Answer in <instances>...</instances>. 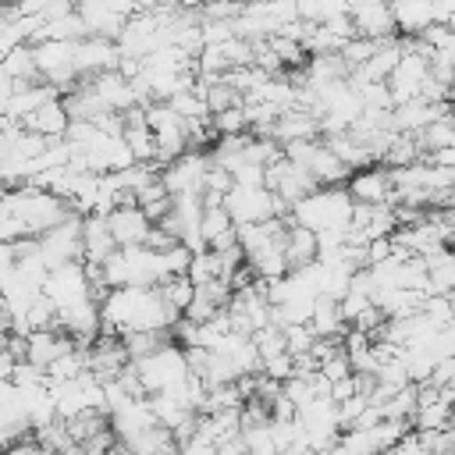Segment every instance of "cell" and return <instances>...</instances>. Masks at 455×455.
I'll return each mask as SVG.
<instances>
[{
  "label": "cell",
  "instance_id": "cell-28",
  "mask_svg": "<svg viewBox=\"0 0 455 455\" xmlns=\"http://www.w3.org/2000/svg\"><path fill=\"white\" fill-rule=\"evenodd\" d=\"M14 85H18V82L0 68V110H4V107H7V100L14 96Z\"/></svg>",
  "mask_w": 455,
  "mask_h": 455
},
{
  "label": "cell",
  "instance_id": "cell-27",
  "mask_svg": "<svg viewBox=\"0 0 455 455\" xmlns=\"http://www.w3.org/2000/svg\"><path fill=\"white\" fill-rule=\"evenodd\" d=\"M192 252H196V249H188L185 242H171V245L164 249V267H167V274H188Z\"/></svg>",
  "mask_w": 455,
  "mask_h": 455
},
{
  "label": "cell",
  "instance_id": "cell-3",
  "mask_svg": "<svg viewBox=\"0 0 455 455\" xmlns=\"http://www.w3.org/2000/svg\"><path fill=\"white\" fill-rule=\"evenodd\" d=\"M220 203L235 224H256V220L288 213V206L267 188V181H235Z\"/></svg>",
  "mask_w": 455,
  "mask_h": 455
},
{
  "label": "cell",
  "instance_id": "cell-9",
  "mask_svg": "<svg viewBox=\"0 0 455 455\" xmlns=\"http://www.w3.org/2000/svg\"><path fill=\"white\" fill-rule=\"evenodd\" d=\"M121 53H117V43L107 39V36H82L75 39V71L78 78H89L96 71H107V68H117Z\"/></svg>",
  "mask_w": 455,
  "mask_h": 455
},
{
  "label": "cell",
  "instance_id": "cell-6",
  "mask_svg": "<svg viewBox=\"0 0 455 455\" xmlns=\"http://www.w3.org/2000/svg\"><path fill=\"white\" fill-rule=\"evenodd\" d=\"M206 164H210V153L206 149H185L181 156L167 160L160 167V181L171 196H181V192H192V196H203V174H206Z\"/></svg>",
  "mask_w": 455,
  "mask_h": 455
},
{
  "label": "cell",
  "instance_id": "cell-4",
  "mask_svg": "<svg viewBox=\"0 0 455 455\" xmlns=\"http://www.w3.org/2000/svg\"><path fill=\"white\" fill-rule=\"evenodd\" d=\"M36 238V252L43 256L46 267L68 263V259H82V213H68L64 220H57L53 228L32 235Z\"/></svg>",
  "mask_w": 455,
  "mask_h": 455
},
{
  "label": "cell",
  "instance_id": "cell-2",
  "mask_svg": "<svg viewBox=\"0 0 455 455\" xmlns=\"http://www.w3.org/2000/svg\"><path fill=\"white\" fill-rule=\"evenodd\" d=\"M139 380H142V391L153 395V391H167V387H178L185 377H188V359H185V348L171 338L164 341L156 352L142 355V359H132Z\"/></svg>",
  "mask_w": 455,
  "mask_h": 455
},
{
  "label": "cell",
  "instance_id": "cell-26",
  "mask_svg": "<svg viewBox=\"0 0 455 455\" xmlns=\"http://www.w3.org/2000/svg\"><path fill=\"white\" fill-rule=\"evenodd\" d=\"M313 327L309 323H284V345H288V352L291 355H302V352H309L313 348Z\"/></svg>",
  "mask_w": 455,
  "mask_h": 455
},
{
  "label": "cell",
  "instance_id": "cell-10",
  "mask_svg": "<svg viewBox=\"0 0 455 455\" xmlns=\"http://www.w3.org/2000/svg\"><path fill=\"white\" fill-rule=\"evenodd\" d=\"M78 341L64 331V327H39V331H28L25 334V355L21 359H28V363H36L39 370H46L57 355H64V352H71Z\"/></svg>",
  "mask_w": 455,
  "mask_h": 455
},
{
  "label": "cell",
  "instance_id": "cell-22",
  "mask_svg": "<svg viewBox=\"0 0 455 455\" xmlns=\"http://www.w3.org/2000/svg\"><path fill=\"white\" fill-rule=\"evenodd\" d=\"M242 441L249 451L256 455H274L277 451V437H274V423L270 419H259V423H242Z\"/></svg>",
  "mask_w": 455,
  "mask_h": 455
},
{
  "label": "cell",
  "instance_id": "cell-17",
  "mask_svg": "<svg viewBox=\"0 0 455 455\" xmlns=\"http://www.w3.org/2000/svg\"><path fill=\"white\" fill-rule=\"evenodd\" d=\"M284 259H288V270L316 259V231L288 220V228H284Z\"/></svg>",
  "mask_w": 455,
  "mask_h": 455
},
{
  "label": "cell",
  "instance_id": "cell-7",
  "mask_svg": "<svg viewBox=\"0 0 455 455\" xmlns=\"http://www.w3.org/2000/svg\"><path fill=\"white\" fill-rule=\"evenodd\" d=\"M43 295L60 309V306H71L78 299H89V274H85V263L82 259H68V263H57L46 270V281H43Z\"/></svg>",
  "mask_w": 455,
  "mask_h": 455
},
{
  "label": "cell",
  "instance_id": "cell-5",
  "mask_svg": "<svg viewBox=\"0 0 455 455\" xmlns=\"http://www.w3.org/2000/svg\"><path fill=\"white\" fill-rule=\"evenodd\" d=\"M32 57H36L39 78L50 82V85H57L60 92L78 82V71H75V43L71 39H39V43H32Z\"/></svg>",
  "mask_w": 455,
  "mask_h": 455
},
{
  "label": "cell",
  "instance_id": "cell-11",
  "mask_svg": "<svg viewBox=\"0 0 455 455\" xmlns=\"http://www.w3.org/2000/svg\"><path fill=\"white\" fill-rule=\"evenodd\" d=\"M85 82H89V89L100 96V103H103L107 110H114V114H124L128 107H139V96H135L132 82H128L117 68L96 71V75H89Z\"/></svg>",
  "mask_w": 455,
  "mask_h": 455
},
{
  "label": "cell",
  "instance_id": "cell-20",
  "mask_svg": "<svg viewBox=\"0 0 455 455\" xmlns=\"http://www.w3.org/2000/svg\"><path fill=\"white\" fill-rule=\"evenodd\" d=\"M171 338H174L171 331H124V334H121L128 359H142V355L156 352L164 341H171Z\"/></svg>",
  "mask_w": 455,
  "mask_h": 455
},
{
  "label": "cell",
  "instance_id": "cell-12",
  "mask_svg": "<svg viewBox=\"0 0 455 455\" xmlns=\"http://www.w3.org/2000/svg\"><path fill=\"white\" fill-rule=\"evenodd\" d=\"M107 224H110V235L117 245H139L146 242L153 220L146 217V210L139 203H117L110 213H107Z\"/></svg>",
  "mask_w": 455,
  "mask_h": 455
},
{
  "label": "cell",
  "instance_id": "cell-1",
  "mask_svg": "<svg viewBox=\"0 0 455 455\" xmlns=\"http://www.w3.org/2000/svg\"><path fill=\"white\" fill-rule=\"evenodd\" d=\"M352 206L355 199L345 185H316L288 206V220L309 231H345L352 220Z\"/></svg>",
  "mask_w": 455,
  "mask_h": 455
},
{
  "label": "cell",
  "instance_id": "cell-18",
  "mask_svg": "<svg viewBox=\"0 0 455 455\" xmlns=\"http://www.w3.org/2000/svg\"><path fill=\"white\" fill-rule=\"evenodd\" d=\"M0 68H4L14 82H36V78H39V68H36V57H32V43L11 46V50L0 57Z\"/></svg>",
  "mask_w": 455,
  "mask_h": 455
},
{
  "label": "cell",
  "instance_id": "cell-8",
  "mask_svg": "<svg viewBox=\"0 0 455 455\" xmlns=\"http://www.w3.org/2000/svg\"><path fill=\"white\" fill-rule=\"evenodd\" d=\"M345 188L355 203H391L395 196V181L387 164H363L345 178Z\"/></svg>",
  "mask_w": 455,
  "mask_h": 455
},
{
  "label": "cell",
  "instance_id": "cell-24",
  "mask_svg": "<svg viewBox=\"0 0 455 455\" xmlns=\"http://www.w3.org/2000/svg\"><path fill=\"white\" fill-rule=\"evenodd\" d=\"M156 288H160V295H164L174 309H181V313H185V306L192 302V291H196V284H192L188 274H167Z\"/></svg>",
  "mask_w": 455,
  "mask_h": 455
},
{
  "label": "cell",
  "instance_id": "cell-14",
  "mask_svg": "<svg viewBox=\"0 0 455 455\" xmlns=\"http://www.w3.org/2000/svg\"><path fill=\"white\" fill-rule=\"evenodd\" d=\"M117 249L107 213H85L82 217V263H103Z\"/></svg>",
  "mask_w": 455,
  "mask_h": 455
},
{
  "label": "cell",
  "instance_id": "cell-16",
  "mask_svg": "<svg viewBox=\"0 0 455 455\" xmlns=\"http://www.w3.org/2000/svg\"><path fill=\"white\" fill-rule=\"evenodd\" d=\"M395 14V28L402 36H419L427 25H434V0H387Z\"/></svg>",
  "mask_w": 455,
  "mask_h": 455
},
{
  "label": "cell",
  "instance_id": "cell-13",
  "mask_svg": "<svg viewBox=\"0 0 455 455\" xmlns=\"http://www.w3.org/2000/svg\"><path fill=\"white\" fill-rule=\"evenodd\" d=\"M352 18V28L355 36H366V39H391L398 28H395V14H391V4L387 0H370V4H359L348 11Z\"/></svg>",
  "mask_w": 455,
  "mask_h": 455
},
{
  "label": "cell",
  "instance_id": "cell-30",
  "mask_svg": "<svg viewBox=\"0 0 455 455\" xmlns=\"http://www.w3.org/2000/svg\"><path fill=\"white\" fill-rule=\"evenodd\" d=\"M448 121L455 124V92H451V100H448Z\"/></svg>",
  "mask_w": 455,
  "mask_h": 455
},
{
  "label": "cell",
  "instance_id": "cell-29",
  "mask_svg": "<svg viewBox=\"0 0 455 455\" xmlns=\"http://www.w3.org/2000/svg\"><path fill=\"white\" fill-rule=\"evenodd\" d=\"M135 7H160V4H167V0H132Z\"/></svg>",
  "mask_w": 455,
  "mask_h": 455
},
{
  "label": "cell",
  "instance_id": "cell-19",
  "mask_svg": "<svg viewBox=\"0 0 455 455\" xmlns=\"http://www.w3.org/2000/svg\"><path fill=\"white\" fill-rule=\"evenodd\" d=\"M416 160H423V149H419L416 132H395L391 142H387V149H384V160H380V164H387V167H405V164H416Z\"/></svg>",
  "mask_w": 455,
  "mask_h": 455
},
{
  "label": "cell",
  "instance_id": "cell-15",
  "mask_svg": "<svg viewBox=\"0 0 455 455\" xmlns=\"http://www.w3.org/2000/svg\"><path fill=\"white\" fill-rule=\"evenodd\" d=\"M68 121H71V114H68L64 100H60V96H50V100L39 103L21 124L32 128V132H39V135H46V139H53V135H64V132H68Z\"/></svg>",
  "mask_w": 455,
  "mask_h": 455
},
{
  "label": "cell",
  "instance_id": "cell-23",
  "mask_svg": "<svg viewBox=\"0 0 455 455\" xmlns=\"http://www.w3.org/2000/svg\"><path fill=\"white\" fill-rule=\"evenodd\" d=\"M295 11H299L302 21L323 25V21L338 18V14H348V4L345 0H295Z\"/></svg>",
  "mask_w": 455,
  "mask_h": 455
},
{
  "label": "cell",
  "instance_id": "cell-21",
  "mask_svg": "<svg viewBox=\"0 0 455 455\" xmlns=\"http://www.w3.org/2000/svg\"><path fill=\"white\" fill-rule=\"evenodd\" d=\"M416 139H419V149H423V153L448 149V146H455V124H451L448 117H437V121L423 124V128L416 132Z\"/></svg>",
  "mask_w": 455,
  "mask_h": 455
},
{
  "label": "cell",
  "instance_id": "cell-31",
  "mask_svg": "<svg viewBox=\"0 0 455 455\" xmlns=\"http://www.w3.org/2000/svg\"><path fill=\"white\" fill-rule=\"evenodd\" d=\"M0 306H4V288H0Z\"/></svg>",
  "mask_w": 455,
  "mask_h": 455
},
{
  "label": "cell",
  "instance_id": "cell-25",
  "mask_svg": "<svg viewBox=\"0 0 455 455\" xmlns=\"http://www.w3.org/2000/svg\"><path fill=\"white\" fill-rule=\"evenodd\" d=\"M210 124L217 135H235V132H249V117H245V107L235 103V107H224V110H213L210 114Z\"/></svg>",
  "mask_w": 455,
  "mask_h": 455
}]
</instances>
